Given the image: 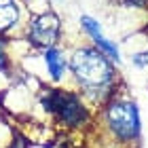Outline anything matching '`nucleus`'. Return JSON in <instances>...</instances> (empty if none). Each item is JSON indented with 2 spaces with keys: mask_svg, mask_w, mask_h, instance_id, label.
Segmentation results:
<instances>
[{
  "mask_svg": "<svg viewBox=\"0 0 148 148\" xmlns=\"http://www.w3.org/2000/svg\"><path fill=\"white\" fill-rule=\"evenodd\" d=\"M99 123L106 136L119 146H138L142 140V114L129 93L127 85L121 83L110 99L99 108Z\"/></svg>",
  "mask_w": 148,
  "mask_h": 148,
  "instance_id": "f03ea898",
  "label": "nucleus"
},
{
  "mask_svg": "<svg viewBox=\"0 0 148 148\" xmlns=\"http://www.w3.org/2000/svg\"><path fill=\"white\" fill-rule=\"evenodd\" d=\"M62 19L55 11L42 13V15H30L25 23L23 38L30 42V47L36 53L59 47L62 42Z\"/></svg>",
  "mask_w": 148,
  "mask_h": 148,
  "instance_id": "20e7f679",
  "label": "nucleus"
},
{
  "mask_svg": "<svg viewBox=\"0 0 148 148\" xmlns=\"http://www.w3.org/2000/svg\"><path fill=\"white\" fill-rule=\"evenodd\" d=\"M123 6H131V9H146L148 0H121Z\"/></svg>",
  "mask_w": 148,
  "mask_h": 148,
  "instance_id": "f8f14e48",
  "label": "nucleus"
},
{
  "mask_svg": "<svg viewBox=\"0 0 148 148\" xmlns=\"http://www.w3.org/2000/svg\"><path fill=\"white\" fill-rule=\"evenodd\" d=\"M23 2H28V0H23Z\"/></svg>",
  "mask_w": 148,
  "mask_h": 148,
  "instance_id": "dca6fc26",
  "label": "nucleus"
},
{
  "mask_svg": "<svg viewBox=\"0 0 148 148\" xmlns=\"http://www.w3.org/2000/svg\"><path fill=\"white\" fill-rule=\"evenodd\" d=\"M68 76L83 99L93 110H99L123 83L119 66L91 45H80L68 55Z\"/></svg>",
  "mask_w": 148,
  "mask_h": 148,
  "instance_id": "f257e3e1",
  "label": "nucleus"
},
{
  "mask_svg": "<svg viewBox=\"0 0 148 148\" xmlns=\"http://www.w3.org/2000/svg\"><path fill=\"white\" fill-rule=\"evenodd\" d=\"M13 136H15V129L6 121L0 119V148H9L13 142Z\"/></svg>",
  "mask_w": 148,
  "mask_h": 148,
  "instance_id": "9d476101",
  "label": "nucleus"
},
{
  "mask_svg": "<svg viewBox=\"0 0 148 148\" xmlns=\"http://www.w3.org/2000/svg\"><path fill=\"white\" fill-rule=\"evenodd\" d=\"M129 148H142V146H129Z\"/></svg>",
  "mask_w": 148,
  "mask_h": 148,
  "instance_id": "2eb2a0df",
  "label": "nucleus"
},
{
  "mask_svg": "<svg viewBox=\"0 0 148 148\" xmlns=\"http://www.w3.org/2000/svg\"><path fill=\"white\" fill-rule=\"evenodd\" d=\"M36 104L59 127L70 131H83L93 123V108L76 89L40 85Z\"/></svg>",
  "mask_w": 148,
  "mask_h": 148,
  "instance_id": "7ed1b4c3",
  "label": "nucleus"
},
{
  "mask_svg": "<svg viewBox=\"0 0 148 148\" xmlns=\"http://www.w3.org/2000/svg\"><path fill=\"white\" fill-rule=\"evenodd\" d=\"M129 62L136 70H144L148 68V45L144 49H131L129 51Z\"/></svg>",
  "mask_w": 148,
  "mask_h": 148,
  "instance_id": "1a4fd4ad",
  "label": "nucleus"
},
{
  "mask_svg": "<svg viewBox=\"0 0 148 148\" xmlns=\"http://www.w3.org/2000/svg\"><path fill=\"white\" fill-rule=\"evenodd\" d=\"M15 70L13 68V55H11V38L0 36V74L9 76Z\"/></svg>",
  "mask_w": 148,
  "mask_h": 148,
  "instance_id": "6e6552de",
  "label": "nucleus"
},
{
  "mask_svg": "<svg viewBox=\"0 0 148 148\" xmlns=\"http://www.w3.org/2000/svg\"><path fill=\"white\" fill-rule=\"evenodd\" d=\"M78 23H80V30L85 32V36L89 38L91 47H95L99 53H104V55L108 57L114 66H121V64H123V55H121L119 45H114L110 38L104 36L102 25H99V21H97L95 17H91V15H80Z\"/></svg>",
  "mask_w": 148,
  "mask_h": 148,
  "instance_id": "39448f33",
  "label": "nucleus"
},
{
  "mask_svg": "<svg viewBox=\"0 0 148 148\" xmlns=\"http://www.w3.org/2000/svg\"><path fill=\"white\" fill-rule=\"evenodd\" d=\"M9 148H32V144H30V140H28V136H25V133L15 131V136H13V142H11Z\"/></svg>",
  "mask_w": 148,
  "mask_h": 148,
  "instance_id": "9b49d317",
  "label": "nucleus"
},
{
  "mask_svg": "<svg viewBox=\"0 0 148 148\" xmlns=\"http://www.w3.org/2000/svg\"><path fill=\"white\" fill-rule=\"evenodd\" d=\"M38 57L42 59L47 74H49V83L51 85H62L66 76H68V57L62 47H53V49L40 51Z\"/></svg>",
  "mask_w": 148,
  "mask_h": 148,
  "instance_id": "423d86ee",
  "label": "nucleus"
},
{
  "mask_svg": "<svg viewBox=\"0 0 148 148\" xmlns=\"http://www.w3.org/2000/svg\"><path fill=\"white\" fill-rule=\"evenodd\" d=\"M25 23H28V19H23V11L19 4L0 6V36L23 38Z\"/></svg>",
  "mask_w": 148,
  "mask_h": 148,
  "instance_id": "0eeeda50",
  "label": "nucleus"
},
{
  "mask_svg": "<svg viewBox=\"0 0 148 148\" xmlns=\"http://www.w3.org/2000/svg\"><path fill=\"white\" fill-rule=\"evenodd\" d=\"M2 112H4V95L0 93V116H2Z\"/></svg>",
  "mask_w": 148,
  "mask_h": 148,
  "instance_id": "ddd939ff",
  "label": "nucleus"
},
{
  "mask_svg": "<svg viewBox=\"0 0 148 148\" xmlns=\"http://www.w3.org/2000/svg\"><path fill=\"white\" fill-rule=\"evenodd\" d=\"M144 34H146V38H148V25H146V30H144Z\"/></svg>",
  "mask_w": 148,
  "mask_h": 148,
  "instance_id": "4468645a",
  "label": "nucleus"
}]
</instances>
